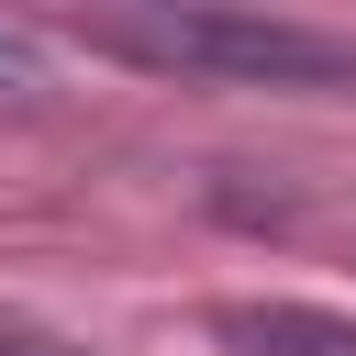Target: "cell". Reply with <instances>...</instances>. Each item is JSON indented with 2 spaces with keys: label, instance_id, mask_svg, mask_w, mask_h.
<instances>
[{
  "label": "cell",
  "instance_id": "obj_2",
  "mask_svg": "<svg viewBox=\"0 0 356 356\" xmlns=\"http://www.w3.org/2000/svg\"><path fill=\"white\" fill-rule=\"evenodd\" d=\"M211 345L222 356H356V312H323V300H211Z\"/></svg>",
  "mask_w": 356,
  "mask_h": 356
},
{
  "label": "cell",
  "instance_id": "obj_4",
  "mask_svg": "<svg viewBox=\"0 0 356 356\" xmlns=\"http://www.w3.org/2000/svg\"><path fill=\"white\" fill-rule=\"evenodd\" d=\"M0 89H44V44L33 33H0Z\"/></svg>",
  "mask_w": 356,
  "mask_h": 356
},
{
  "label": "cell",
  "instance_id": "obj_1",
  "mask_svg": "<svg viewBox=\"0 0 356 356\" xmlns=\"http://www.w3.org/2000/svg\"><path fill=\"white\" fill-rule=\"evenodd\" d=\"M89 44L145 78H200V89H356L345 33L289 22V11H234V0H100Z\"/></svg>",
  "mask_w": 356,
  "mask_h": 356
},
{
  "label": "cell",
  "instance_id": "obj_3",
  "mask_svg": "<svg viewBox=\"0 0 356 356\" xmlns=\"http://www.w3.org/2000/svg\"><path fill=\"white\" fill-rule=\"evenodd\" d=\"M0 356H89V345L56 334V323H33V312H0Z\"/></svg>",
  "mask_w": 356,
  "mask_h": 356
}]
</instances>
